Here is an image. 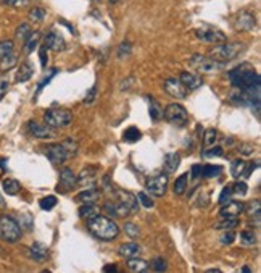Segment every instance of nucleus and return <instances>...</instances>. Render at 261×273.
<instances>
[{"mask_svg": "<svg viewBox=\"0 0 261 273\" xmlns=\"http://www.w3.org/2000/svg\"><path fill=\"white\" fill-rule=\"evenodd\" d=\"M16 63H18V55L12 52V54H8V55H5V57L0 58V70L8 71V70L15 68Z\"/></svg>", "mask_w": 261, "mask_h": 273, "instance_id": "obj_26", "label": "nucleus"}, {"mask_svg": "<svg viewBox=\"0 0 261 273\" xmlns=\"http://www.w3.org/2000/svg\"><path fill=\"white\" fill-rule=\"evenodd\" d=\"M46 150V155H47V159L50 162H53V164H63V162L68 160L71 155L68 152V149L65 147V144L63 142H60V144H48V146L44 147Z\"/></svg>", "mask_w": 261, "mask_h": 273, "instance_id": "obj_9", "label": "nucleus"}, {"mask_svg": "<svg viewBox=\"0 0 261 273\" xmlns=\"http://www.w3.org/2000/svg\"><path fill=\"white\" fill-rule=\"evenodd\" d=\"M32 73H34V70H32V66L29 63H21L18 71H16V82H26V81H29Z\"/></svg>", "mask_w": 261, "mask_h": 273, "instance_id": "obj_25", "label": "nucleus"}, {"mask_svg": "<svg viewBox=\"0 0 261 273\" xmlns=\"http://www.w3.org/2000/svg\"><path fill=\"white\" fill-rule=\"evenodd\" d=\"M13 41H2L0 42V58L5 57V55H8V54H12L13 52Z\"/></svg>", "mask_w": 261, "mask_h": 273, "instance_id": "obj_42", "label": "nucleus"}, {"mask_svg": "<svg viewBox=\"0 0 261 273\" xmlns=\"http://www.w3.org/2000/svg\"><path fill=\"white\" fill-rule=\"evenodd\" d=\"M95 97H97V86H92L91 89H89V92L86 94L84 104H92L94 100H95Z\"/></svg>", "mask_w": 261, "mask_h": 273, "instance_id": "obj_50", "label": "nucleus"}, {"mask_svg": "<svg viewBox=\"0 0 261 273\" xmlns=\"http://www.w3.org/2000/svg\"><path fill=\"white\" fill-rule=\"evenodd\" d=\"M243 50H245V46L242 42H221V46H216L214 49H212L210 55L216 62L226 63L231 62V60H236Z\"/></svg>", "mask_w": 261, "mask_h": 273, "instance_id": "obj_3", "label": "nucleus"}, {"mask_svg": "<svg viewBox=\"0 0 261 273\" xmlns=\"http://www.w3.org/2000/svg\"><path fill=\"white\" fill-rule=\"evenodd\" d=\"M27 130L34 137L37 139H53L57 137V133H55V128L42 123H36V121H29L27 125Z\"/></svg>", "mask_w": 261, "mask_h": 273, "instance_id": "obj_11", "label": "nucleus"}, {"mask_svg": "<svg viewBox=\"0 0 261 273\" xmlns=\"http://www.w3.org/2000/svg\"><path fill=\"white\" fill-rule=\"evenodd\" d=\"M260 214H261V204H260V200H253V202L248 205L247 215L250 217V218H255V223H257V226L260 225Z\"/></svg>", "mask_w": 261, "mask_h": 273, "instance_id": "obj_30", "label": "nucleus"}, {"mask_svg": "<svg viewBox=\"0 0 261 273\" xmlns=\"http://www.w3.org/2000/svg\"><path fill=\"white\" fill-rule=\"evenodd\" d=\"M87 221H89L87 223L89 231H91L97 239H102V241H112V239H115L119 233L118 225H116L112 218L103 217L100 214Z\"/></svg>", "mask_w": 261, "mask_h": 273, "instance_id": "obj_2", "label": "nucleus"}, {"mask_svg": "<svg viewBox=\"0 0 261 273\" xmlns=\"http://www.w3.org/2000/svg\"><path fill=\"white\" fill-rule=\"evenodd\" d=\"M29 255L37 262H44L48 259V249L41 243H34L29 247Z\"/></svg>", "mask_w": 261, "mask_h": 273, "instance_id": "obj_20", "label": "nucleus"}, {"mask_svg": "<svg viewBox=\"0 0 261 273\" xmlns=\"http://www.w3.org/2000/svg\"><path fill=\"white\" fill-rule=\"evenodd\" d=\"M179 81L187 87V91H195L200 86L203 84V80L195 73H190V71H182L179 76Z\"/></svg>", "mask_w": 261, "mask_h": 273, "instance_id": "obj_18", "label": "nucleus"}, {"mask_svg": "<svg viewBox=\"0 0 261 273\" xmlns=\"http://www.w3.org/2000/svg\"><path fill=\"white\" fill-rule=\"evenodd\" d=\"M141 137H142V133H141V130H137L136 126L127 128V130L123 133V139L126 142H137Z\"/></svg>", "mask_w": 261, "mask_h": 273, "instance_id": "obj_32", "label": "nucleus"}, {"mask_svg": "<svg viewBox=\"0 0 261 273\" xmlns=\"http://www.w3.org/2000/svg\"><path fill=\"white\" fill-rule=\"evenodd\" d=\"M237 150H238V152H240L242 155H252V154L255 152V146H253V144L245 142V144H240V147H238Z\"/></svg>", "mask_w": 261, "mask_h": 273, "instance_id": "obj_49", "label": "nucleus"}, {"mask_svg": "<svg viewBox=\"0 0 261 273\" xmlns=\"http://www.w3.org/2000/svg\"><path fill=\"white\" fill-rule=\"evenodd\" d=\"M236 226H238V218H223L221 223H218V230H234Z\"/></svg>", "mask_w": 261, "mask_h": 273, "instance_id": "obj_38", "label": "nucleus"}, {"mask_svg": "<svg viewBox=\"0 0 261 273\" xmlns=\"http://www.w3.org/2000/svg\"><path fill=\"white\" fill-rule=\"evenodd\" d=\"M8 87H10V82L7 80H0V99H2L5 94H7Z\"/></svg>", "mask_w": 261, "mask_h": 273, "instance_id": "obj_55", "label": "nucleus"}, {"mask_svg": "<svg viewBox=\"0 0 261 273\" xmlns=\"http://www.w3.org/2000/svg\"><path fill=\"white\" fill-rule=\"evenodd\" d=\"M145 189L152 194V196L162 197L165 196L166 189H168V175H155L152 178H148L145 183Z\"/></svg>", "mask_w": 261, "mask_h": 273, "instance_id": "obj_8", "label": "nucleus"}, {"mask_svg": "<svg viewBox=\"0 0 261 273\" xmlns=\"http://www.w3.org/2000/svg\"><path fill=\"white\" fill-rule=\"evenodd\" d=\"M231 188H232V194H237V196H245L248 191L247 183H243V181H236Z\"/></svg>", "mask_w": 261, "mask_h": 273, "instance_id": "obj_40", "label": "nucleus"}, {"mask_svg": "<svg viewBox=\"0 0 261 273\" xmlns=\"http://www.w3.org/2000/svg\"><path fill=\"white\" fill-rule=\"evenodd\" d=\"M2 3L8 5V7H24L29 3V0H2Z\"/></svg>", "mask_w": 261, "mask_h": 273, "instance_id": "obj_51", "label": "nucleus"}, {"mask_svg": "<svg viewBox=\"0 0 261 273\" xmlns=\"http://www.w3.org/2000/svg\"><path fill=\"white\" fill-rule=\"evenodd\" d=\"M203 155L205 157H223L224 155V150H223V147H219V146H212V149H207L203 152Z\"/></svg>", "mask_w": 261, "mask_h": 273, "instance_id": "obj_43", "label": "nucleus"}, {"mask_svg": "<svg viewBox=\"0 0 261 273\" xmlns=\"http://www.w3.org/2000/svg\"><path fill=\"white\" fill-rule=\"evenodd\" d=\"M236 239V235L232 233V230H226V233L223 236H221V243L223 244H232Z\"/></svg>", "mask_w": 261, "mask_h": 273, "instance_id": "obj_52", "label": "nucleus"}, {"mask_svg": "<svg viewBox=\"0 0 261 273\" xmlns=\"http://www.w3.org/2000/svg\"><path fill=\"white\" fill-rule=\"evenodd\" d=\"M44 121L52 128H66L73 121V113L65 109H50L44 113Z\"/></svg>", "mask_w": 261, "mask_h": 273, "instance_id": "obj_6", "label": "nucleus"}, {"mask_svg": "<svg viewBox=\"0 0 261 273\" xmlns=\"http://www.w3.org/2000/svg\"><path fill=\"white\" fill-rule=\"evenodd\" d=\"M2 188H3V191L8 194V196H15V194H18L21 191V185L16 180H12V178L5 180Z\"/></svg>", "mask_w": 261, "mask_h": 273, "instance_id": "obj_29", "label": "nucleus"}, {"mask_svg": "<svg viewBox=\"0 0 261 273\" xmlns=\"http://www.w3.org/2000/svg\"><path fill=\"white\" fill-rule=\"evenodd\" d=\"M118 252L121 257L131 259V257H137L139 252H141V247H139V244H136V243H124L119 246Z\"/></svg>", "mask_w": 261, "mask_h": 273, "instance_id": "obj_22", "label": "nucleus"}, {"mask_svg": "<svg viewBox=\"0 0 261 273\" xmlns=\"http://www.w3.org/2000/svg\"><path fill=\"white\" fill-rule=\"evenodd\" d=\"M187 183H189V173L181 175L179 178H176L174 185H173V191L176 196H182L187 189Z\"/></svg>", "mask_w": 261, "mask_h": 273, "instance_id": "obj_28", "label": "nucleus"}, {"mask_svg": "<svg viewBox=\"0 0 261 273\" xmlns=\"http://www.w3.org/2000/svg\"><path fill=\"white\" fill-rule=\"evenodd\" d=\"M229 80L232 86L237 89H252V87H260V75L257 70L253 68L250 63H242L237 68L229 71Z\"/></svg>", "mask_w": 261, "mask_h": 273, "instance_id": "obj_1", "label": "nucleus"}, {"mask_svg": "<svg viewBox=\"0 0 261 273\" xmlns=\"http://www.w3.org/2000/svg\"><path fill=\"white\" fill-rule=\"evenodd\" d=\"M192 176L193 178H200V176H202V165H193L192 166Z\"/></svg>", "mask_w": 261, "mask_h": 273, "instance_id": "obj_58", "label": "nucleus"}, {"mask_svg": "<svg viewBox=\"0 0 261 273\" xmlns=\"http://www.w3.org/2000/svg\"><path fill=\"white\" fill-rule=\"evenodd\" d=\"M255 168H258V162H252V164L250 165H245V170H243V175L242 176H245V178H248L250 175H252V171L255 170Z\"/></svg>", "mask_w": 261, "mask_h": 273, "instance_id": "obj_54", "label": "nucleus"}, {"mask_svg": "<svg viewBox=\"0 0 261 273\" xmlns=\"http://www.w3.org/2000/svg\"><path fill=\"white\" fill-rule=\"evenodd\" d=\"M100 214V207L95 204H82L79 207V217L84 220H91L94 217H97Z\"/></svg>", "mask_w": 261, "mask_h": 273, "instance_id": "obj_23", "label": "nucleus"}, {"mask_svg": "<svg viewBox=\"0 0 261 273\" xmlns=\"http://www.w3.org/2000/svg\"><path fill=\"white\" fill-rule=\"evenodd\" d=\"M132 82H134V78H127V80H123V81H121L119 89H121V91H127V89L132 86Z\"/></svg>", "mask_w": 261, "mask_h": 273, "instance_id": "obj_57", "label": "nucleus"}, {"mask_svg": "<svg viewBox=\"0 0 261 273\" xmlns=\"http://www.w3.org/2000/svg\"><path fill=\"white\" fill-rule=\"evenodd\" d=\"M44 16H46V12H44L41 7L31 8V12H29V20L31 21H42Z\"/></svg>", "mask_w": 261, "mask_h": 273, "instance_id": "obj_44", "label": "nucleus"}, {"mask_svg": "<svg viewBox=\"0 0 261 273\" xmlns=\"http://www.w3.org/2000/svg\"><path fill=\"white\" fill-rule=\"evenodd\" d=\"M243 210H245V205L240 200H229V202H226L223 207L219 210V215L221 218H238V215L243 214Z\"/></svg>", "mask_w": 261, "mask_h": 273, "instance_id": "obj_15", "label": "nucleus"}, {"mask_svg": "<svg viewBox=\"0 0 261 273\" xmlns=\"http://www.w3.org/2000/svg\"><path fill=\"white\" fill-rule=\"evenodd\" d=\"M165 120L168 121V123L174 125V126H186L189 123V113L187 110L182 107L181 104H169L166 105L165 112H163Z\"/></svg>", "mask_w": 261, "mask_h": 273, "instance_id": "obj_7", "label": "nucleus"}, {"mask_svg": "<svg viewBox=\"0 0 261 273\" xmlns=\"http://www.w3.org/2000/svg\"><path fill=\"white\" fill-rule=\"evenodd\" d=\"M44 46L47 47V50H55V52H60V50H65V39L55 31H50L48 34L44 39Z\"/></svg>", "mask_w": 261, "mask_h": 273, "instance_id": "obj_17", "label": "nucleus"}, {"mask_svg": "<svg viewBox=\"0 0 261 273\" xmlns=\"http://www.w3.org/2000/svg\"><path fill=\"white\" fill-rule=\"evenodd\" d=\"M131 52H132V46H131V42H123L119 46V49H118V58H127L131 55Z\"/></svg>", "mask_w": 261, "mask_h": 273, "instance_id": "obj_41", "label": "nucleus"}, {"mask_svg": "<svg viewBox=\"0 0 261 273\" xmlns=\"http://www.w3.org/2000/svg\"><path fill=\"white\" fill-rule=\"evenodd\" d=\"M55 75H57V70H52V71H50V75H48V76L46 78V80H44V81H41V84H39V89H37V91H41V89H42L44 86H47L48 82H50V80H52V78H53Z\"/></svg>", "mask_w": 261, "mask_h": 273, "instance_id": "obj_56", "label": "nucleus"}, {"mask_svg": "<svg viewBox=\"0 0 261 273\" xmlns=\"http://www.w3.org/2000/svg\"><path fill=\"white\" fill-rule=\"evenodd\" d=\"M189 65L198 73H218L224 68V63L216 62L214 58L205 57V55H192L189 58Z\"/></svg>", "mask_w": 261, "mask_h": 273, "instance_id": "obj_5", "label": "nucleus"}, {"mask_svg": "<svg viewBox=\"0 0 261 273\" xmlns=\"http://www.w3.org/2000/svg\"><path fill=\"white\" fill-rule=\"evenodd\" d=\"M137 199H139V202H141L142 205H143V207H147V209H152L153 207V200L152 199H150L148 196H147V192H139L137 194Z\"/></svg>", "mask_w": 261, "mask_h": 273, "instance_id": "obj_46", "label": "nucleus"}, {"mask_svg": "<svg viewBox=\"0 0 261 273\" xmlns=\"http://www.w3.org/2000/svg\"><path fill=\"white\" fill-rule=\"evenodd\" d=\"M103 272H118V269H116V265H107Z\"/></svg>", "mask_w": 261, "mask_h": 273, "instance_id": "obj_59", "label": "nucleus"}, {"mask_svg": "<svg viewBox=\"0 0 261 273\" xmlns=\"http://www.w3.org/2000/svg\"><path fill=\"white\" fill-rule=\"evenodd\" d=\"M197 37L200 41L210 42V44H221L226 42V36L218 29H213V27H200V29L195 31Z\"/></svg>", "mask_w": 261, "mask_h": 273, "instance_id": "obj_13", "label": "nucleus"}, {"mask_svg": "<svg viewBox=\"0 0 261 273\" xmlns=\"http://www.w3.org/2000/svg\"><path fill=\"white\" fill-rule=\"evenodd\" d=\"M39 57H41V65L42 68H46L47 66V47L46 46H41V49H39Z\"/></svg>", "mask_w": 261, "mask_h": 273, "instance_id": "obj_53", "label": "nucleus"}, {"mask_svg": "<svg viewBox=\"0 0 261 273\" xmlns=\"http://www.w3.org/2000/svg\"><path fill=\"white\" fill-rule=\"evenodd\" d=\"M216 141H218V133H216L214 130H207V131H205V136H203V144H205V147H212V146H214Z\"/></svg>", "mask_w": 261, "mask_h": 273, "instance_id": "obj_36", "label": "nucleus"}, {"mask_svg": "<svg viewBox=\"0 0 261 273\" xmlns=\"http://www.w3.org/2000/svg\"><path fill=\"white\" fill-rule=\"evenodd\" d=\"M236 29L237 31H252L255 26H257V20H255V15L243 10V12H238L236 16Z\"/></svg>", "mask_w": 261, "mask_h": 273, "instance_id": "obj_16", "label": "nucleus"}, {"mask_svg": "<svg viewBox=\"0 0 261 273\" xmlns=\"http://www.w3.org/2000/svg\"><path fill=\"white\" fill-rule=\"evenodd\" d=\"M124 231H126V235L129 236V238H137L139 236V228H137V225H134V223H126L124 225Z\"/></svg>", "mask_w": 261, "mask_h": 273, "instance_id": "obj_48", "label": "nucleus"}, {"mask_svg": "<svg viewBox=\"0 0 261 273\" xmlns=\"http://www.w3.org/2000/svg\"><path fill=\"white\" fill-rule=\"evenodd\" d=\"M110 2H112V3H116V2H118V0H110Z\"/></svg>", "mask_w": 261, "mask_h": 273, "instance_id": "obj_61", "label": "nucleus"}, {"mask_svg": "<svg viewBox=\"0 0 261 273\" xmlns=\"http://www.w3.org/2000/svg\"><path fill=\"white\" fill-rule=\"evenodd\" d=\"M98 199H100V191L95 186L84 188V191L76 196V200L79 204H95Z\"/></svg>", "mask_w": 261, "mask_h": 273, "instance_id": "obj_19", "label": "nucleus"}, {"mask_svg": "<svg viewBox=\"0 0 261 273\" xmlns=\"http://www.w3.org/2000/svg\"><path fill=\"white\" fill-rule=\"evenodd\" d=\"M150 118H152L153 121H158L160 118H163V110L162 107H160L158 102H155V100L150 97Z\"/></svg>", "mask_w": 261, "mask_h": 273, "instance_id": "obj_35", "label": "nucleus"}, {"mask_svg": "<svg viewBox=\"0 0 261 273\" xmlns=\"http://www.w3.org/2000/svg\"><path fill=\"white\" fill-rule=\"evenodd\" d=\"M97 173H98L97 166H86V168H82L81 173L76 176V186H79V188H92V186H95Z\"/></svg>", "mask_w": 261, "mask_h": 273, "instance_id": "obj_10", "label": "nucleus"}, {"mask_svg": "<svg viewBox=\"0 0 261 273\" xmlns=\"http://www.w3.org/2000/svg\"><path fill=\"white\" fill-rule=\"evenodd\" d=\"M148 262L143 259H137V257H131L127 260V269L132 273H142L148 270Z\"/></svg>", "mask_w": 261, "mask_h": 273, "instance_id": "obj_24", "label": "nucleus"}, {"mask_svg": "<svg viewBox=\"0 0 261 273\" xmlns=\"http://www.w3.org/2000/svg\"><path fill=\"white\" fill-rule=\"evenodd\" d=\"M31 32H32L31 26L26 25V23L24 25H20L18 27H16V37L21 39V41H26V39L31 36Z\"/></svg>", "mask_w": 261, "mask_h": 273, "instance_id": "obj_37", "label": "nucleus"}, {"mask_svg": "<svg viewBox=\"0 0 261 273\" xmlns=\"http://www.w3.org/2000/svg\"><path fill=\"white\" fill-rule=\"evenodd\" d=\"M150 265H152V270H155V272H165L166 270V260L163 257L153 259Z\"/></svg>", "mask_w": 261, "mask_h": 273, "instance_id": "obj_45", "label": "nucleus"}, {"mask_svg": "<svg viewBox=\"0 0 261 273\" xmlns=\"http://www.w3.org/2000/svg\"><path fill=\"white\" fill-rule=\"evenodd\" d=\"M76 188V175L74 171L71 168H63L62 173H60V181H58V186H57V191L66 194L70 192L71 189Z\"/></svg>", "mask_w": 261, "mask_h": 273, "instance_id": "obj_14", "label": "nucleus"}, {"mask_svg": "<svg viewBox=\"0 0 261 273\" xmlns=\"http://www.w3.org/2000/svg\"><path fill=\"white\" fill-rule=\"evenodd\" d=\"M39 41H41V32L39 31H32L31 36L24 41V52L26 54H32L34 49L39 46Z\"/></svg>", "mask_w": 261, "mask_h": 273, "instance_id": "obj_27", "label": "nucleus"}, {"mask_svg": "<svg viewBox=\"0 0 261 273\" xmlns=\"http://www.w3.org/2000/svg\"><path fill=\"white\" fill-rule=\"evenodd\" d=\"M257 235H255L253 230H243L240 233V243L245 244V246H255L257 244Z\"/></svg>", "mask_w": 261, "mask_h": 273, "instance_id": "obj_34", "label": "nucleus"}, {"mask_svg": "<svg viewBox=\"0 0 261 273\" xmlns=\"http://www.w3.org/2000/svg\"><path fill=\"white\" fill-rule=\"evenodd\" d=\"M221 171H223V166H219V165H203L202 166V176L205 178L219 176Z\"/></svg>", "mask_w": 261, "mask_h": 273, "instance_id": "obj_33", "label": "nucleus"}, {"mask_svg": "<svg viewBox=\"0 0 261 273\" xmlns=\"http://www.w3.org/2000/svg\"><path fill=\"white\" fill-rule=\"evenodd\" d=\"M179 164H181L179 154H166L165 155L163 166H165L166 173H174V171L179 168Z\"/></svg>", "mask_w": 261, "mask_h": 273, "instance_id": "obj_21", "label": "nucleus"}, {"mask_svg": "<svg viewBox=\"0 0 261 273\" xmlns=\"http://www.w3.org/2000/svg\"><path fill=\"white\" fill-rule=\"evenodd\" d=\"M245 165H247V162H243L242 159H237L232 162V165H231V175L232 178H236V180H238L242 175H243V170H245Z\"/></svg>", "mask_w": 261, "mask_h": 273, "instance_id": "obj_31", "label": "nucleus"}, {"mask_svg": "<svg viewBox=\"0 0 261 273\" xmlns=\"http://www.w3.org/2000/svg\"><path fill=\"white\" fill-rule=\"evenodd\" d=\"M39 205H41L42 210H52L55 205H57V197L55 196H47L41 199V202H39Z\"/></svg>", "mask_w": 261, "mask_h": 273, "instance_id": "obj_39", "label": "nucleus"}, {"mask_svg": "<svg viewBox=\"0 0 261 273\" xmlns=\"http://www.w3.org/2000/svg\"><path fill=\"white\" fill-rule=\"evenodd\" d=\"M0 236L7 243H16L21 239V226L13 217H0Z\"/></svg>", "mask_w": 261, "mask_h": 273, "instance_id": "obj_4", "label": "nucleus"}, {"mask_svg": "<svg viewBox=\"0 0 261 273\" xmlns=\"http://www.w3.org/2000/svg\"><path fill=\"white\" fill-rule=\"evenodd\" d=\"M242 272H243V273H248V272H250V269H248V267H243Z\"/></svg>", "mask_w": 261, "mask_h": 273, "instance_id": "obj_60", "label": "nucleus"}, {"mask_svg": "<svg viewBox=\"0 0 261 273\" xmlns=\"http://www.w3.org/2000/svg\"><path fill=\"white\" fill-rule=\"evenodd\" d=\"M231 197H232V188H231V186H226V188L223 189V192L219 194V200H218V202H219L221 205H224L226 202H229Z\"/></svg>", "mask_w": 261, "mask_h": 273, "instance_id": "obj_47", "label": "nucleus"}, {"mask_svg": "<svg viewBox=\"0 0 261 273\" xmlns=\"http://www.w3.org/2000/svg\"><path fill=\"white\" fill-rule=\"evenodd\" d=\"M163 87H165V91L174 99H186L187 94H189L187 87L182 84L179 80H176V78H169V80H166Z\"/></svg>", "mask_w": 261, "mask_h": 273, "instance_id": "obj_12", "label": "nucleus"}]
</instances>
